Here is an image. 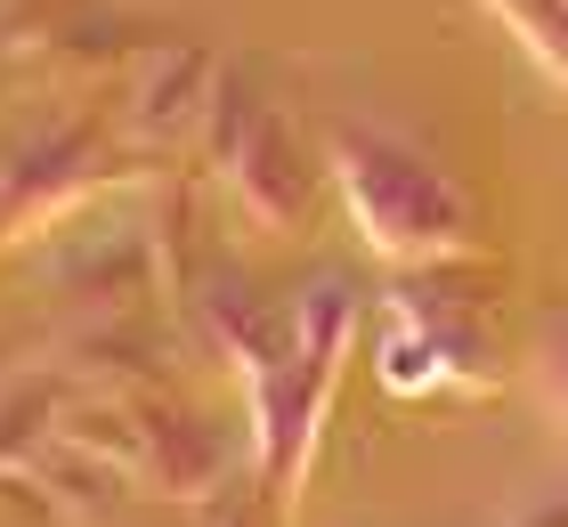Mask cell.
Wrapping results in <instances>:
<instances>
[{"label":"cell","instance_id":"cell-1","mask_svg":"<svg viewBox=\"0 0 568 527\" xmlns=\"http://www.w3.org/2000/svg\"><path fill=\"white\" fill-rule=\"evenodd\" d=\"M390 382H423V349H415V341H398V365H390Z\"/></svg>","mask_w":568,"mask_h":527}]
</instances>
